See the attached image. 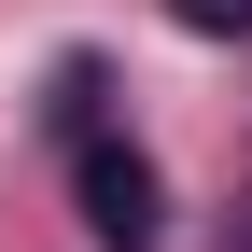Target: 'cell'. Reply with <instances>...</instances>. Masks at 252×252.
<instances>
[{
	"label": "cell",
	"mask_w": 252,
	"mask_h": 252,
	"mask_svg": "<svg viewBox=\"0 0 252 252\" xmlns=\"http://www.w3.org/2000/svg\"><path fill=\"white\" fill-rule=\"evenodd\" d=\"M70 196H84V238L98 252H154L168 238V182H154V154H126V140H84Z\"/></svg>",
	"instance_id": "obj_1"
},
{
	"label": "cell",
	"mask_w": 252,
	"mask_h": 252,
	"mask_svg": "<svg viewBox=\"0 0 252 252\" xmlns=\"http://www.w3.org/2000/svg\"><path fill=\"white\" fill-rule=\"evenodd\" d=\"M182 28H196V42H252V0H168Z\"/></svg>",
	"instance_id": "obj_2"
}]
</instances>
